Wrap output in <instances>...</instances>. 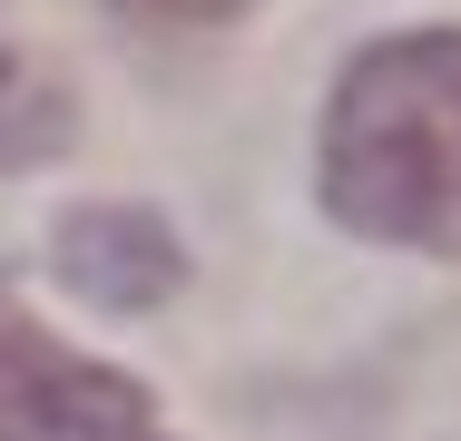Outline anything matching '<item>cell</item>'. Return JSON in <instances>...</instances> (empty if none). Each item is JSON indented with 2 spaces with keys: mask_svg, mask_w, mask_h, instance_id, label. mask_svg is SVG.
I'll return each instance as SVG.
<instances>
[{
  "mask_svg": "<svg viewBox=\"0 0 461 441\" xmlns=\"http://www.w3.org/2000/svg\"><path fill=\"white\" fill-rule=\"evenodd\" d=\"M324 206L383 236L461 256V30L373 40L324 108Z\"/></svg>",
  "mask_w": 461,
  "mask_h": 441,
  "instance_id": "1",
  "label": "cell"
},
{
  "mask_svg": "<svg viewBox=\"0 0 461 441\" xmlns=\"http://www.w3.org/2000/svg\"><path fill=\"white\" fill-rule=\"evenodd\" d=\"M0 441H158L148 382L50 344L0 284Z\"/></svg>",
  "mask_w": 461,
  "mask_h": 441,
  "instance_id": "2",
  "label": "cell"
},
{
  "mask_svg": "<svg viewBox=\"0 0 461 441\" xmlns=\"http://www.w3.org/2000/svg\"><path fill=\"white\" fill-rule=\"evenodd\" d=\"M59 274L108 314H148V304L177 294L186 256L167 236V216H148V206H79L59 226Z\"/></svg>",
  "mask_w": 461,
  "mask_h": 441,
  "instance_id": "3",
  "label": "cell"
},
{
  "mask_svg": "<svg viewBox=\"0 0 461 441\" xmlns=\"http://www.w3.org/2000/svg\"><path fill=\"white\" fill-rule=\"evenodd\" d=\"M69 138H79L69 79H59L30 40H0V167H50Z\"/></svg>",
  "mask_w": 461,
  "mask_h": 441,
  "instance_id": "4",
  "label": "cell"
},
{
  "mask_svg": "<svg viewBox=\"0 0 461 441\" xmlns=\"http://www.w3.org/2000/svg\"><path fill=\"white\" fill-rule=\"evenodd\" d=\"M108 10H128V20H167V30H196V20H236L246 0H108Z\"/></svg>",
  "mask_w": 461,
  "mask_h": 441,
  "instance_id": "5",
  "label": "cell"
}]
</instances>
